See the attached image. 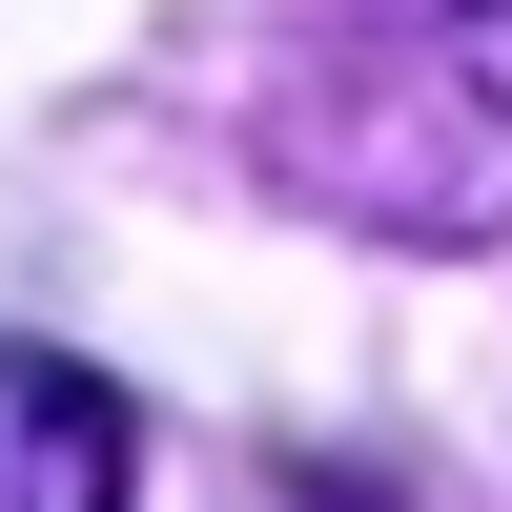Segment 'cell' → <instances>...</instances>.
I'll use <instances>...</instances> for the list:
<instances>
[{
  "instance_id": "cell-1",
  "label": "cell",
  "mask_w": 512,
  "mask_h": 512,
  "mask_svg": "<svg viewBox=\"0 0 512 512\" xmlns=\"http://www.w3.org/2000/svg\"><path fill=\"white\" fill-rule=\"evenodd\" d=\"M267 164L369 246H492L512 226V0H410L369 62H328L267 123Z\"/></svg>"
},
{
  "instance_id": "cell-2",
  "label": "cell",
  "mask_w": 512,
  "mask_h": 512,
  "mask_svg": "<svg viewBox=\"0 0 512 512\" xmlns=\"http://www.w3.org/2000/svg\"><path fill=\"white\" fill-rule=\"evenodd\" d=\"M0 512H144V410L82 349H0Z\"/></svg>"
}]
</instances>
